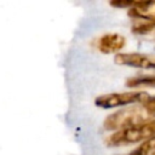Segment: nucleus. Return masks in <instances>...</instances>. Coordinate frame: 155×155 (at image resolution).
I'll use <instances>...</instances> for the list:
<instances>
[{
	"mask_svg": "<svg viewBox=\"0 0 155 155\" xmlns=\"http://www.w3.org/2000/svg\"><path fill=\"white\" fill-rule=\"evenodd\" d=\"M151 117L153 115L145 109L143 104L132 105L108 115L104 119L103 126L108 131H119V130L128 128V127L150 121Z\"/></svg>",
	"mask_w": 155,
	"mask_h": 155,
	"instance_id": "nucleus-1",
	"label": "nucleus"
},
{
	"mask_svg": "<svg viewBox=\"0 0 155 155\" xmlns=\"http://www.w3.org/2000/svg\"><path fill=\"white\" fill-rule=\"evenodd\" d=\"M128 16L137 21L155 19V1L138 0L133 2V6L128 10Z\"/></svg>",
	"mask_w": 155,
	"mask_h": 155,
	"instance_id": "nucleus-6",
	"label": "nucleus"
},
{
	"mask_svg": "<svg viewBox=\"0 0 155 155\" xmlns=\"http://www.w3.org/2000/svg\"><path fill=\"white\" fill-rule=\"evenodd\" d=\"M134 0H120V1H111L110 5L114 7H122V8H127L130 10L133 6Z\"/></svg>",
	"mask_w": 155,
	"mask_h": 155,
	"instance_id": "nucleus-10",
	"label": "nucleus"
},
{
	"mask_svg": "<svg viewBox=\"0 0 155 155\" xmlns=\"http://www.w3.org/2000/svg\"><path fill=\"white\" fill-rule=\"evenodd\" d=\"M132 31L137 35L155 39V19L150 21H136L132 25Z\"/></svg>",
	"mask_w": 155,
	"mask_h": 155,
	"instance_id": "nucleus-7",
	"label": "nucleus"
},
{
	"mask_svg": "<svg viewBox=\"0 0 155 155\" xmlns=\"http://www.w3.org/2000/svg\"><path fill=\"white\" fill-rule=\"evenodd\" d=\"M151 96L145 91H127V92H111L98 96L94 99V104L102 109H113L133 103L143 104Z\"/></svg>",
	"mask_w": 155,
	"mask_h": 155,
	"instance_id": "nucleus-3",
	"label": "nucleus"
},
{
	"mask_svg": "<svg viewBox=\"0 0 155 155\" xmlns=\"http://www.w3.org/2000/svg\"><path fill=\"white\" fill-rule=\"evenodd\" d=\"M128 155H155V137L144 140Z\"/></svg>",
	"mask_w": 155,
	"mask_h": 155,
	"instance_id": "nucleus-9",
	"label": "nucleus"
},
{
	"mask_svg": "<svg viewBox=\"0 0 155 155\" xmlns=\"http://www.w3.org/2000/svg\"><path fill=\"white\" fill-rule=\"evenodd\" d=\"M128 87H150L155 88V75H138L126 80Z\"/></svg>",
	"mask_w": 155,
	"mask_h": 155,
	"instance_id": "nucleus-8",
	"label": "nucleus"
},
{
	"mask_svg": "<svg viewBox=\"0 0 155 155\" xmlns=\"http://www.w3.org/2000/svg\"><path fill=\"white\" fill-rule=\"evenodd\" d=\"M114 62L119 65H127L143 69H155V56L139 52H125L116 53Z\"/></svg>",
	"mask_w": 155,
	"mask_h": 155,
	"instance_id": "nucleus-4",
	"label": "nucleus"
},
{
	"mask_svg": "<svg viewBox=\"0 0 155 155\" xmlns=\"http://www.w3.org/2000/svg\"><path fill=\"white\" fill-rule=\"evenodd\" d=\"M143 105L153 116H155V97H150L147 102L143 103Z\"/></svg>",
	"mask_w": 155,
	"mask_h": 155,
	"instance_id": "nucleus-11",
	"label": "nucleus"
},
{
	"mask_svg": "<svg viewBox=\"0 0 155 155\" xmlns=\"http://www.w3.org/2000/svg\"><path fill=\"white\" fill-rule=\"evenodd\" d=\"M151 137H155V119L128 128L114 131L105 138V144L108 147H122L147 140Z\"/></svg>",
	"mask_w": 155,
	"mask_h": 155,
	"instance_id": "nucleus-2",
	"label": "nucleus"
},
{
	"mask_svg": "<svg viewBox=\"0 0 155 155\" xmlns=\"http://www.w3.org/2000/svg\"><path fill=\"white\" fill-rule=\"evenodd\" d=\"M126 45V38L119 33H107L98 38L97 48L102 53H115L124 48Z\"/></svg>",
	"mask_w": 155,
	"mask_h": 155,
	"instance_id": "nucleus-5",
	"label": "nucleus"
}]
</instances>
